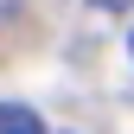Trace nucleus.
I'll use <instances>...</instances> for the list:
<instances>
[{
	"mask_svg": "<svg viewBox=\"0 0 134 134\" xmlns=\"http://www.w3.org/2000/svg\"><path fill=\"white\" fill-rule=\"evenodd\" d=\"M128 58H134V32H128Z\"/></svg>",
	"mask_w": 134,
	"mask_h": 134,
	"instance_id": "3",
	"label": "nucleus"
},
{
	"mask_svg": "<svg viewBox=\"0 0 134 134\" xmlns=\"http://www.w3.org/2000/svg\"><path fill=\"white\" fill-rule=\"evenodd\" d=\"M90 7H102V13H121V7H134V0H90Z\"/></svg>",
	"mask_w": 134,
	"mask_h": 134,
	"instance_id": "2",
	"label": "nucleus"
},
{
	"mask_svg": "<svg viewBox=\"0 0 134 134\" xmlns=\"http://www.w3.org/2000/svg\"><path fill=\"white\" fill-rule=\"evenodd\" d=\"M0 134H45V121L26 102H7V109H0Z\"/></svg>",
	"mask_w": 134,
	"mask_h": 134,
	"instance_id": "1",
	"label": "nucleus"
}]
</instances>
